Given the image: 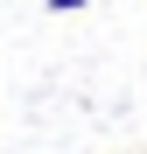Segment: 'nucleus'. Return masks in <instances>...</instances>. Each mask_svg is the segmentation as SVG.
<instances>
[{
	"mask_svg": "<svg viewBox=\"0 0 147 154\" xmlns=\"http://www.w3.org/2000/svg\"><path fill=\"white\" fill-rule=\"evenodd\" d=\"M42 7H49V14H84L91 0H42Z\"/></svg>",
	"mask_w": 147,
	"mask_h": 154,
	"instance_id": "1",
	"label": "nucleus"
}]
</instances>
